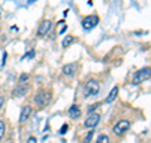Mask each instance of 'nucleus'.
<instances>
[{"label":"nucleus","instance_id":"6e6552de","mask_svg":"<svg viewBox=\"0 0 151 143\" xmlns=\"http://www.w3.org/2000/svg\"><path fill=\"white\" fill-rule=\"evenodd\" d=\"M50 28H52V22L50 20H43L40 23V26L39 28H38V36H40V37H43L45 36L47 33H48L50 31Z\"/></svg>","mask_w":151,"mask_h":143},{"label":"nucleus","instance_id":"4be33fe9","mask_svg":"<svg viewBox=\"0 0 151 143\" xmlns=\"http://www.w3.org/2000/svg\"><path fill=\"white\" fill-rule=\"evenodd\" d=\"M27 143H37L35 137H29L28 138V141H27Z\"/></svg>","mask_w":151,"mask_h":143},{"label":"nucleus","instance_id":"f3484780","mask_svg":"<svg viewBox=\"0 0 151 143\" xmlns=\"http://www.w3.org/2000/svg\"><path fill=\"white\" fill-rule=\"evenodd\" d=\"M29 79V75L25 74V72H23L20 75V77H19V84H25V81Z\"/></svg>","mask_w":151,"mask_h":143},{"label":"nucleus","instance_id":"aec40b11","mask_svg":"<svg viewBox=\"0 0 151 143\" xmlns=\"http://www.w3.org/2000/svg\"><path fill=\"white\" fill-rule=\"evenodd\" d=\"M92 137H93V131H91V132H88V134H87V137L84 138V143H89L91 142V139H92Z\"/></svg>","mask_w":151,"mask_h":143},{"label":"nucleus","instance_id":"dca6fc26","mask_svg":"<svg viewBox=\"0 0 151 143\" xmlns=\"http://www.w3.org/2000/svg\"><path fill=\"white\" fill-rule=\"evenodd\" d=\"M4 134H5V124H4V122L0 120V141L3 139Z\"/></svg>","mask_w":151,"mask_h":143},{"label":"nucleus","instance_id":"5701e85b","mask_svg":"<svg viewBox=\"0 0 151 143\" xmlns=\"http://www.w3.org/2000/svg\"><path fill=\"white\" fill-rule=\"evenodd\" d=\"M4 104H5V98H4V96H0V109L4 107Z\"/></svg>","mask_w":151,"mask_h":143},{"label":"nucleus","instance_id":"9b49d317","mask_svg":"<svg viewBox=\"0 0 151 143\" xmlns=\"http://www.w3.org/2000/svg\"><path fill=\"white\" fill-rule=\"evenodd\" d=\"M68 115L70 119H78L79 117L82 115V112H81V109H79L77 105H72L69 109H68Z\"/></svg>","mask_w":151,"mask_h":143},{"label":"nucleus","instance_id":"393cba45","mask_svg":"<svg viewBox=\"0 0 151 143\" xmlns=\"http://www.w3.org/2000/svg\"><path fill=\"white\" fill-rule=\"evenodd\" d=\"M32 3H34V0H28V4H32Z\"/></svg>","mask_w":151,"mask_h":143},{"label":"nucleus","instance_id":"2eb2a0df","mask_svg":"<svg viewBox=\"0 0 151 143\" xmlns=\"http://www.w3.org/2000/svg\"><path fill=\"white\" fill-rule=\"evenodd\" d=\"M96 143H110V138H108V136H105L102 134L97 138V142Z\"/></svg>","mask_w":151,"mask_h":143},{"label":"nucleus","instance_id":"f8f14e48","mask_svg":"<svg viewBox=\"0 0 151 143\" xmlns=\"http://www.w3.org/2000/svg\"><path fill=\"white\" fill-rule=\"evenodd\" d=\"M117 94H119V88L115 86V88H113L111 91H110V94L107 95V98H106V100H105V103H107V104L113 103V101L116 100V98H117Z\"/></svg>","mask_w":151,"mask_h":143},{"label":"nucleus","instance_id":"f257e3e1","mask_svg":"<svg viewBox=\"0 0 151 143\" xmlns=\"http://www.w3.org/2000/svg\"><path fill=\"white\" fill-rule=\"evenodd\" d=\"M50 100H52V94L48 93V91H45V90H40V91H38L37 95L34 96L35 104L38 107H40V108L47 107L50 103Z\"/></svg>","mask_w":151,"mask_h":143},{"label":"nucleus","instance_id":"0eeeda50","mask_svg":"<svg viewBox=\"0 0 151 143\" xmlns=\"http://www.w3.org/2000/svg\"><path fill=\"white\" fill-rule=\"evenodd\" d=\"M29 91V85L28 84H20L13 90V96L14 98H22Z\"/></svg>","mask_w":151,"mask_h":143},{"label":"nucleus","instance_id":"6ab92c4d","mask_svg":"<svg viewBox=\"0 0 151 143\" xmlns=\"http://www.w3.org/2000/svg\"><path fill=\"white\" fill-rule=\"evenodd\" d=\"M34 55H35V52L32 50V51H29V52H28L27 55H24V56H23V57H22V60H24V58H32V57L34 56Z\"/></svg>","mask_w":151,"mask_h":143},{"label":"nucleus","instance_id":"b1692460","mask_svg":"<svg viewBox=\"0 0 151 143\" xmlns=\"http://www.w3.org/2000/svg\"><path fill=\"white\" fill-rule=\"evenodd\" d=\"M98 105H100V104H96V105H92V107H89V108H88V113H92V112H93V109H96Z\"/></svg>","mask_w":151,"mask_h":143},{"label":"nucleus","instance_id":"7ed1b4c3","mask_svg":"<svg viewBox=\"0 0 151 143\" xmlns=\"http://www.w3.org/2000/svg\"><path fill=\"white\" fill-rule=\"evenodd\" d=\"M100 91V84L96 80H89L84 86V95L86 96H94Z\"/></svg>","mask_w":151,"mask_h":143},{"label":"nucleus","instance_id":"20e7f679","mask_svg":"<svg viewBox=\"0 0 151 143\" xmlns=\"http://www.w3.org/2000/svg\"><path fill=\"white\" fill-rule=\"evenodd\" d=\"M130 125H131V123L129 120H125V119H122V120H120L119 123H116V125L113 127V133L117 134V136L125 134V133L129 131Z\"/></svg>","mask_w":151,"mask_h":143},{"label":"nucleus","instance_id":"f03ea898","mask_svg":"<svg viewBox=\"0 0 151 143\" xmlns=\"http://www.w3.org/2000/svg\"><path fill=\"white\" fill-rule=\"evenodd\" d=\"M150 75H151V70L150 67H144L139 70L134 75V79H132V84L134 85H139V84H142L144 81H146L147 79H150Z\"/></svg>","mask_w":151,"mask_h":143},{"label":"nucleus","instance_id":"412c9836","mask_svg":"<svg viewBox=\"0 0 151 143\" xmlns=\"http://www.w3.org/2000/svg\"><path fill=\"white\" fill-rule=\"evenodd\" d=\"M6 57H8V53L6 52H4L3 53V62H1V66L4 67V66H5V62H6Z\"/></svg>","mask_w":151,"mask_h":143},{"label":"nucleus","instance_id":"423d86ee","mask_svg":"<svg viewBox=\"0 0 151 143\" xmlns=\"http://www.w3.org/2000/svg\"><path fill=\"white\" fill-rule=\"evenodd\" d=\"M100 119H101V117H100V114H97V113H93V114H91L87 119H86V122H84V127L86 128H94L97 124H98V122H100Z\"/></svg>","mask_w":151,"mask_h":143},{"label":"nucleus","instance_id":"9d476101","mask_svg":"<svg viewBox=\"0 0 151 143\" xmlns=\"http://www.w3.org/2000/svg\"><path fill=\"white\" fill-rule=\"evenodd\" d=\"M76 70H77V63H67V65H64L63 66V69H62V72L63 75L65 76H73L74 72H76Z\"/></svg>","mask_w":151,"mask_h":143},{"label":"nucleus","instance_id":"39448f33","mask_svg":"<svg viewBox=\"0 0 151 143\" xmlns=\"http://www.w3.org/2000/svg\"><path fill=\"white\" fill-rule=\"evenodd\" d=\"M98 22H100V18L97 15H87L82 20V27L86 31H89V29H92V28L96 27L98 24Z\"/></svg>","mask_w":151,"mask_h":143},{"label":"nucleus","instance_id":"ddd939ff","mask_svg":"<svg viewBox=\"0 0 151 143\" xmlns=\"http://www.w3.org/2000/svg\"><path fill=\"white\" fill-rule=\"evenodd\" d=\"M74 42V37L73 36H70V34H68V36H65V38L62 41V47L63 48H67V47H69L70 45H72Z\"/></svg>","mask_w":151,"mask_h":143},{"label":"nucleus","instance_id":"1a4fd4ad","mask_svg":"<svg viewBox=\"0 0 151 143\" xmlns=\"http://www.w3.org/2000/svg\"><path fill=\"white\" fill-rule=\"evenodd\" d=\"M33 112V109L30 105H27L22 109V113H20V117H19V123H25L28 119H29L30 114Z\"/></svg>","mask_w":151,"mask_h":143},{"label":"nucleus","instance_id":"a211bd4d","mask_svg":"<svg viewBox=\"0 0 151 143\" xmlns=\"http://www.w3.org/2000/svg\"><path fill=\"white\" fill-rule=\"evenodd\" d=\"M67 131H68V124L67 123H64V124L60 127V129H59V134H64Z\"/></svg>","mask_w":151,"mask_h":143},{"label":"nucleus","instance_id":"4468645a","mask_svg":"<svg viewBox=\"0 0 151 143\" xmlns=\"http://www.w3.org/2000/svg\"><path fill=\"white\" fill-rule=\"evenodd\" d=\"M58 26L60 27V28H59V32H58L59 34H63V33H64L65 31H67V28H68L64 20H59V22H58Z\"/></svg>","mask_w":151,"mask_h":143}]
</instances>
